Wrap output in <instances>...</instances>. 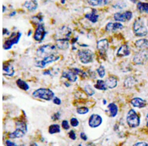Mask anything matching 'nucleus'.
<instances>
[{"instance_id":"nucleus-1","label":"nucleus","mask_w":148,"mask_h":146,"mask_svg":"<svg viewBox=\"0 0 148 146\" xmlns=\"http://www.w3.org/2000/svg\"><path fill=\"white\" fill-rule=\"evenodd\" d=\"M28 131V127L24 121H19L16 122V129L12 132L9 133L8 136L12 139L21 138L25 135Z\"/></svg>"},{"instance_id":"nucleus-2","label":"nucleus","mask_w":148,"mask_h":146,"mask_svg":"<svg viewBox=\"0 0 148 146\" xmlns=\"http://www.w3.org/2000/svg\"><path fill=\"white\" fill-rule=\"evenodd\" d=\"M87 74L80 69L76 67H73L69 69L67 71H63L61 76L63 78H66L69 82L74 83L77 80V75H81V77L85 78Z\"/></svg>"},{"instance_id":"nucleus-3","label":"nucleus","mask_w":148,"mask_h":146,"mask_svg":"<svg viewBox=\"0 0 148 146\" xmlns=\"http://www.w3.org/2000/svg\"><path fill=\"white\" fill-rule=\"evenodd\" d=\"M32 96L36 98L49 101L53 99L55 97V94L50 89L41 88L36 90L32 93Z\"/></svg>"},{"instance_id":"nucleus-4","label":"nucleus","mask_w":148,"mask_h":146,"mask_svg":"<svg viewBox=\"0 0 148 146\" xmlns=\"http://www.w3.org/2000/svg\"><path fill=\"white\" fill-rule=\"evenodd\" d=\"M133 30L135 35L140 37H145L148 33V30L144 21L140 18L135 20L133 23Z\"/></svg>"},{"instance_id":"nucleus-5","label":"nucleus","mask_w":148,"mask_h":146,"mask_svg":"<svg viewBox=\"0 0 148 146\" xmlns=\"http://www.w3.org/2000/svg\"><path fill=\"white\" fill-rule=\"evenodd\" d=\"M56 46L52 44H46L41 46L37 49L36 54L39 57L44 58L51 54H56Z\"/></svg>"},{"instance_id":"nucleus-6","label":"nucleus","mask_w":148,"mask_h":146,"mask_svg":"<svg viewBox=\"0 0 148 146\" xmlns=\"http://www.w3.org/2000/svg\"><path fill=\"white\" fill-rule=\"evenodd\" d=\"M94 53L89 49H82L77 52V56L82 64H89L92 62L94 60Z\"/></svg>"},{"instance_id":"nucleus-7","label":"nucleus","mask_w":148,"mask_h":146,"mask_svg":"<svg viewBox=\"0 0 148 146\" xmlns=\"http://www.w3.org/2000/svg\"><path fill=\"white\" fill-rule=\"evenodd\" d=\"M21 36L22 34L19 32L17 33L14 32L12 33L9 39L5 40L3 44V49L5 50H10L14 45L18 44Z\"/></svg>"},{"instance_id":"nucleus-8","label":"nucleus","mask_w":148,"mask_h":146,"mask_svg":"<svg viewBox=\"0 0 148 146\" xmlns=\"http://www.w3.org/2000/svg\"><path fill=\"white\" fill-rule=\"evenodd\" d=\"M60 58V56L57 55L56 54H51L44 57L42 60L37 61L35 64V66L40 69H45L47 65L51 64L52 62H56L59 60Z\"/></svg>"},{"instance_id":"nucleus-9","label":"nucleus","mask_w":148,"mask_h":146,"mask_svg":"<svg viewBox=\"0 0 148 146\" xmlns=\"http://www.w3.org/2000/svg\"><path fill=\"white\" fill-rule=\"evenodd\" d=\"M126 122L130 128H135L139 126L140 123L139 117L133 109L130 110L127 113Z\"/></svg>"},{"instance_id":"nucleus-10","label":"nucleus","mask_w":148,"mask_h":146,"mask_svg":"<svg viewBox=\"0 0 148 146\" xmlns=\"http://www.w3.org/2000/svg\"><path fill=\"white\" fill-rule=\"evenodd\" d=\"M133 17L132 12L130 11L119 12L114 14V18L117 22H125L130 21Z\"/></svg>"},{"instance_id":"nucleus-11","label":"nucleus","mask_w":148,"mask_h":146,"mask_svg":"<svg viewBox=\"0 0 148 146\" xmlns=\"http://www.w3.org/2000/svg\"><path fill=\"white\" fill-rule=\"evenodd\" d=\"M47 35V32L41 24H39L34 35V39L37 41H42L44 40Z\"/></svg>"},{"instance_id":"nucleus-12","label":"nucleus","mask_w":148,"mask_h":146,"mask_svg":"<svg viewBox=\"0 0 148 146\" xmlns=\"http://www.w3.org/2000/svg\"><path fill=\"white\" fill-rule=\"evenodd\" d=\"M103 122L102 117L99 115L93 114L88 120V126L91 128H96L101 126Z\"/></svg>"},{"instance_id":"nucleus-13","label":"nucleus","mask_w":148,"mask_h":146,"mask_svg":"<svg viewBox=\"0 0 148 146\" xmlns=\"http://www.w3.org/2000/svg\"><path fill=\"white\" fill-rule=\"evenodd\" d=\"M148 59V53L146 50H143L136 54L133 58V62L137 65H143Z\"/></svg>"},{"instance_id":"nucleus-14","label":"nucleus","mask_w":148,"mask_h":146,"mask_svg":"<svg viewBox=\"0 0 148 146\" xmlns=\"http://www.w3.org/2000/svg\"><path fill=\"white\" fill-rule=\"evenodd\" d=\"M97 48L101 55H105L109 48L108 40L107 39H102L99 40L97 43Z\"/></svg>"},{"instance_id":"nucleus-15","label":"nucleus","mask_w":148,"mask_h":146,"mask_svg":"<svg viewBox=\"0 0 148 146\" xmlns=\"http://www.w3.org/2000/svg\"><path fill=\"white\" fill-rule=\"evenodd\" d=\"M123 28V24L119 22H110L106 25L105 29L106 31L109 32H116L119 30H121Z\"/></svg>"},{"instance_id":"nucleus-16","label":"nucleus","mask_w":148,"mask_h":146,"mask_svg":"<svg viewBox=\"0 0 148 146\" xmlns=\"http://www.w3.org/2000/svg\"><path fill=\"white\" fill-rule=\"evenodd\" d=\"M69 39H59L56 40V46L58 48L65 50L69 48Z\"/></svg>"},{"instance_id":"nucleus-17","label":"nucleus","mask_w":148,"mask_h":146,"mask_svg":"<svg viewBox=\"0 0 148 146\" xmlns=\"http://www.w3.org/2000/svg\"><path fill=\"white\" fill-rule=\"evenodd\" d=\"M3 75L7 76L9 77H12L15 74V71L13 66L10 64H3Z\"/></svg>"},{"instance_id":"nucleus-18","label":"nucleus","mask_w":148,"mask_h":146,"mask_svg":"<svg viewBox=\"0 0 148 146\" xmlns=\"http://www.w3.org/2000/svg\"><path fill=\"white\" fill-rule=\"evenodd\" d=\"M59 35L60 36V39H70L72 34V30L69 27L64 26L60 29Z\"/></svg>"},{"instance_id":"nucleus-19","label":"nucleus","mask_w":148,"mask_h":146,"mask_svg":"<svg viewBox=\"0 0 148 146\" xmlns=\"http://www.w3.org/2000/svg\"><path fill=\"white\" fill-rule=\"evenodd\" d=\"M131 104L135 107L141 108L145 107L146 105V101L142 99L141 98L135 97L131 100Z\"/></svg>"},{"instance_id":"nucleus-20","label":"nucleus","mask_w":148,"mask_h":146,"mask_svg":"<svg viewBox=\"0 0 148 146\" xmlns=\"http://www.w3.org/2000/svg\"><path fill=\"white\" fill-rule=\"evenodd\" d=\"M85 17L93 23H95L97 22L99 16L97 14L95 9H92L90 13L86 14Z\"/></svg>"},{"instance_id":"nucleus-21","label":"nucleus","mask_w":148,"mask_h":146,"mask_svg":"<svg viewBox=\"0 0 148 146\" xmlns=\"http://www.w3.org/2000/svg\"><path fill=\"white\" fill-rule=\"evenodd\" d=\"M105 82L109 89H114L118 85V80L114 76H110L106 79Z\"/></svg>"},{"instance_id":"nucleus-22","label":"nucleus","mask_w":148,"mask_h":146,"mask_svg":"<svg viewBox=\"0 0 148 146\" xmlns=\"http://www.w3.org/2000/svg\"><path fill=\"white\" fill-rule=\"evenodd\" d=\"M130 54V48L127 45H123L121 46L117 52V56L119 57H126Z\"/></svg>"},{"instance_id":"nucleus-23","label":"nucleus","mask_w":148,"mask_h":146,"mask_svg":"<svg viewBox=\"0 0 148 146\" xmlns=\"http://www.w3.org/2000/svg\"><path fill=\"white\" fill-rule=\"evenodd\" d=\"M135 45L138 48L142 49L143 50H148V39H141L137 40Z\"/></svg>"},{"instance_id":"nucleus-24","label":"nucleus","mask_w":148,"mask_h":146,"mask_svg":"<svg viewBox=\"0 0 148 146\" xmlns=\"http://www.w3.org/2000/svg\"><path fill=\"white\" fill-rule=\"evenodd\" d=\"M24 6L28 10L32 12L35 10L38 7V3L36 0H30V1H27L25 2L24 4Z\"/></svg>"},{"instance_id":"nucleus-25","label":"nucleus","mask_w":148,"mask_h":146,"mask_svg":"<svg viewBox=\"0 0 148 146\" xmlns=\"http://www.w3.org/2000/svg\"><path fill=\"white\" fill-rule=\"evenodd\" d=\"M16 84L19 89L24 91H28L30 89V86L26 81L19 78L16 81Z\"/></svg>"},{"instance_id":"nucleus-26","label":"nucleus","mask_w":148,"mask_h":146,"mask_svg":"<svg viewBox=\"0 0 148 146\" xmlns=\"http://www.w3.org/2000/svg\"><path fill=\"white\" fill-rule=\"evenodd\" d=\"M49 133L50 134L59 133L61 132L60 126L57 124H51L49 127Z\"/></svg>"},{"instance_id":"nucleus-27","label":"nucleus","mask_w":148,"mask_h":146,"mask_svg":"<svg viewBox=\"0 0 148 146\" xmlns=\"http://www.w3.org/2000/svg\"><path fill=\"white\" fill-rule=\"evenodd\" d=\"M137 8L140 12L148 14V3L144 2H138Z\"/></svg>"},{"instance_id":"nucleus-28","label":"nucleus","mask_w":148,"mask_h":146,"mask_svg":"<svg viewBox=\"0 0 148 146\" xmlns=\"http://www.w3.org/2000/svg\"><path fill=\"white\" fill-rule=\"evenodd\" d=\"M112 117H114L116 116L118 112V107L116 104L114 103H111L108 105Z\"/></svg>"},{"instance_id":"nucleus-29","label":"nucleus","mask_w":148,"mask_h":146,"mask_svg":"<svg viewBox=\"0 0 148 146\" xmlns=\"http://www.w3.org/2000/svg\"><path fill=\"white\" fill-rule=\"evenodd\" d=\"M94 88L101 91H106L108 89L106 83L102 80H98L96 84L94 85Z\"/></svg>"},{"instance_id":"nucleus-30","label":"nucleus","mask_w":148,"mask_h":146,"mask_svg":"<svg viewBox=\"0 0 148 146\" xmlns=\"http://www.w3.org/2000/svg\"><path fill=\"white\" fill-rule=\"evenodd\" d=\"M89 5L92 7H97L104 5V0H88Z\"/></svg>"},{"instance_id":"nucleus-31","label":"nucleus","mask_w":148,"mask_h":146,"mask_svg":"<svg viewBox=\"0 0 148 146\" xmlns=\"http://www.w3.org/2000/svg\"><path fill=\"white\" fill-rule=\"evenodd\" d=\"M84 90L85 92L86 93V94H88V96H93L95 93L94 89H93L92 87L90 85H89L85 86L84 88Z\"/></svg>"},{"instance_id":"nucleus-32","label":"nucleus","mask_w":148,"mask_h":146,"mask_svg":"<svg viewBox=\"0 0 148 146\" xmlns=\"http://www.w3.org/2000/svg\"><path fill=\"white\" fill-rule=\"evenodd\" d=\"M77 113L79 115H85L89 112V108L86 106H81L77 109Z\"/></svg>"},{"instance_id":"nucleus-33","label":"nucleus","mask_w":148,"mask_h":146,"mask_svg":"<svg viewBox=\"0 0 148 146\" xmlns=\"http://www.w3.org/2000/svg\"><path fill=\"white\" fill-rule=\"evenodd\" d=\"M96 71L97 72L98 75L100 78H103L104 77L105 74H106V71L104 66H100L98 67Z\"/></svg>"},{"instance_id":"nucleus-34","label":"nucleus","mask_w":148,"mask_h":146,"mask_svg":"<svg viewBox=\"0 0 148 146\" xmlns=\"http://www.w3.org/2000/svg\"><path fill=\"white\" fill-rule=\"evenodd\" d=\"M70 125L73 128L77 127L79 124V121L78 120L77 118L75 117L71 118L70 121Z\"/></svg>"},{"instance_id":"nucleus-35","label":"nucleus","mask_w":148,"mask_h":146,"mask_svg":"<svg viewBox=\"0 0 148 146\" xmlns=\"http://www.w3.org/2000/svg\"><path fill=\"white\" fill-rule=\"evenodd\" d=\"M61 126L65 130H68L70 128V126L69 122L67 120H63L61 123Z\"/></svg>"},{"instance_id":"nucleus-36","label":"nucleus","mask_w":148,"mask_h":146,"mask_svg":"<svg viewBox=\"0 0 148 146\" xmlns=\"http://www.w3.org/2000/svg\"><path fill=\"white\" fill-rule=\"evenodd\" d=\"M60 117L61 113L60 112H57L52 115V116L51 117V119L52 121L55 122V121L59 120L60 119Z\"/></svg>"},{"instance_id":"nucleus-37","label":"nucleus","mask_w":148,"mask_h":146,"mask_svg":"<svg viewBox=\"0 0 148 146\" xmlns=\"http://www.w3.org/2000/svg\"><path fill=\"white\" fill-rule=\"evenodd\" d=\"M126 7V3H118L113 5V7L116 9H123Z\"/></svg>"},{"instance_id":"nucleus-38","label":"nucleus","mask_w":148,"mask_h":146,"mask_svg":"<svg viewBox=\"0 0 148 146\" xmlns=\"http://www.w3.org/2000/svg\"><path fill=\"white\" fill-rule=\"evenodd\" d=\"M68 134L69 137L71 140L75 141V140H76L77 139V135H76L75 132L73 130H71L70 131H69Z\"/></svg>"},{"instance_id":"nucleus-39","label":"nucleus","mask_w":148,"mask_h":146,"mask_svg":"<svg viewBox=\"0 0 148 146\" xmlns=\"http://www.w3.org/2000/svg\"><path fill=\"white\" fill-rule=\"evenodd\" d=\"M52 102L54 104L57 105H60L62 103L61 99L57 96H56L53 98V99H52Z\"/></svg>"},{"instance_id":"nucleus-40","label":"nucleus","mask_w":148,"mask_h":146,"mask_svg":"<svg viewBox=\"0 0 148 146\" xmlns=\"http://www.w3.org/2000/svg\"><path fill=\"white\" fill-rule=\"evenodd\" d=\"M79 136H80V138H81V139L84 140V141H87V140L88 139V136L85 133L83 132H81L80 133V134H79Z\"/></svg>"},{"instance_id":"nucleus-41","label":"nucleus","mask_w":148,"mask_h":146,"mask_svg":"<svg viewBox=\"0 0 148 146\" xmlns=\"http://www.w3.org/2000/svg\"><path fill=\"white\" fill-rule=\"evenodd\" d=\"M5 144L8 146H17V144L14 142H13L12 141L9 140H7L5 141Z\"/></svg>"},{"instance_id":"nucleus-42","label":"nucleus","mask_w":148,"mask_h":146,"mask_svg":"<svg viewBox=\"0 0 148 146\" xmlns=\"http://www.w3.org/2000/svg\"><path fill=\"white\" fill-rule=\"evenodd\" d=\"M134 146H148V144L146 142H138L134 145Z\"/></svg>"},{"instance_id":"nucleus-43","label":"nucleus","mask_w":148,"mask_h":146,"mask_svg":"<svg viewBox=\"0 0 148 146\" xmlns=\"http://www.w3.org/2000/svg\"><path fill=\"white\" fill-rule=\"evenodd\" d=\"M44 75H51V72L50 70H46L42 72Z\"/></svg>"},{"instance_id":"nucleus-44","label":"nucleus","mask_w":148,"mask_h":146,"mask_svg":"<svg viewBox=\"0 0 148 146\" xmlns=\"http://www.w3.org/2000/svg\"><path fill=\"white\" fill-rule=\"evenodd\" d=\"M3 35H4L5 34L7 35H10V32H9V31L8 30V29L3 28Z\"/></svg>"},{"instance_id":"nucleus-45","label":"nucleus","mask_w":148,"mask_h":146,"mask_svg":"<svg viewBox=\"0 0 148 146\" xmlns=\"http://www.w3.org/2000/svg\"><path fill=\"white\" fill-rule=\"evenodd\" d=\"M16 14V12H12L10 14V15H10V17H12V16H14Z\"/></svg>"},{"instance_id":"nucleus-46","label":"nucleus","mask_w":148,"mask_h":146,"mask_svg":"<svg viewBox=\"0 0 148 146\" xmlns=\"http://www.w3.org/2000/svg\"><path fill=\"white\" fill-rule=\"evenodd\" d=\"M64 85L65 86V87H69L70 86V84L69 83L67 82H65L64 83Z\"/></svg>"},{"instance_id":"nucleus-47","label":"nucleus","mask_w":148,"mask_h":146,"mask_svg":"<svg viewBox=\"0 0 148 146\" xmlns=\"http://www.w3.org/2000/svg\"><path fill=\"white\" fill-rule=\"evenodd\" d=\"M32 32L31 31H29V32H28V36L29 37V36H30L31 35H32Z\"/></svg>"},{"instance_id":"nucleus-48","label":"nucleus","mask_w":148,"mask_h":146,"mask_svg":"<svg viewBox=\"0 0 148 146\" xmlns=\"http://www.w3.org/2000/svg\"><path fill=\"white\" fill-rule=\"evenodd\" d=\"M130 1L133 2V3H137V2H138V0H130Z\"/></svg>"},{"instance_id":"nucleus-49","label":"nucleus","mask_w":148,"mask_h":146,"mask_svg":"<svg viewBox=\"0 0 148 146\" xmlns=\"http://www.w3.org/2000/svg\"><path fill=\"white\" fill-rule=\"evenodd\" d=\"M3 12H4L6 10V7L5 5H3Z\"/></svg>"},{"instance_id":"nucleus-50","label":"nucleus","mask_w":148,"mask_h":146,"mask_svg":"<svg viewBox=\"0 0 148 146\" xmlns=\"http://www.w3.org/2000/svg\"><path fill=\"white\" fill-rule=\"evenodd\" d=\"M66 0H61V3L62 4H65V3Z\"/></svg>"},{"instance_id":"nucleus-51","label":"nucleus","mask_w":148,"mask_h":146,"mask_svg":"<svg viewBox=\"0 0 148 146\" xmlns=\"http://www.w3.org/2000/svg\"><path fill=\"white\" fill-rule=\"evenodd\" d=\"M147 120V126L148 127V114L146 116Z\"/></svg>"},{"instance_id":"nucleus-52","label":"nucleus","mask_w":148,"mask_h":146,"mask_svg":"<svg viewBox=\"0 0 148 146\" xmlns=\"http://www.w3.org/2000/svg\"><path fill=\"white\" fill-rule=\"evenodd\" d=\"M103 103L104 104H106L107 103V101L105 99H103Z\"/></svg>"},{"instance_id":"nucleus-53","label":"nucleus","mask_w":148,"mask_h":146,"mask_svg":"<svg viewBox=\"0 0 148 146\" xmlns=\"http://www.w3.org/2000/svg\"><path fill=\"white\" fill-rule=\"evenodd\" d=\"M147 25H148V23H147Z\"/></svg>"}]
</instances>
